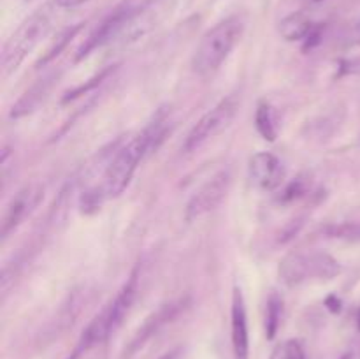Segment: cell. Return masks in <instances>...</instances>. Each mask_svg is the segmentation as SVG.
<instances>
[{
  "mask_svg": "<svg viewBox=\"0 0 360 359\" xmlns=\"http://www.w3.org/2000/svg\"><path fill=\"white\" fill-rule=\"evenodd\" d=\"M255 127H257V132H259L264 139L269 141V143L276 141L278 129H276V123H274L273 108H271L267 102H260L259 108H257Z\"/></svg>",
  "mask_w": 360,
  "mask_h": 359,
  "instance_id": "2e32d148",
  "label": "cell"
},
{
  "mask_svg": "<svg viewBox=\"0 0 360 359\" xmlns=\"http://www.w3.org/2000/svg\"><path fill=\"white\" fill-rule=\"evenodd\" d=\"M141 4L136 6L132 2H125L122 6L116 7L86 39L81 44V48L77 49L76 58L74 62H81L83 58H86L90 53H94L95 49L104 48V46L111 44V42L118 41V39L129 37L130 32H132L134 21H136L137 14H139Z\"/></svg>",
  "mask_w": 360,
  "mask_h": 359,
  "instance_id": "8992f818",
  "label": "cell"
},
{
  "mask_svg": "<svg viewBox=\"0 0 360 359\" xmlns=\"http://www.w3.org/2000/svg\"><path fill=\"white\" fill-rule=\"evenodd\" d=\"M139 278L141 271L139 267L132 271V275L129 277V280L123 284V287L120 289L118 294L115 296L111 303L91 320L86 326V329L81 334L79 345H77V351L84 352L88 348H91L94 345L102 344V341L108 340L116 329L123 324V320L129 315L130 308L136 303L137 294H139Z\"/></svg>",
  "mask_w": 360,
  "mask_h": 359,
  "instance_id": "3957f363",
  "label": "cell"
},
{
  "mask_svg": "<svg viewBox=\"0 0 360 359\" xmlns=\"http://www.w3.org/2000/svg\"><path fill=\"white\" fill-rule=\"evenodd\" d=\"M25 2H34V0H25Z\"/></svg>",
  "mask_w": 360,
  "mask_h": 359,
  "instance_id": "484cf974",
  "label": "cell"
},
{
  "mask_svg": "<svg viewBox=\"0 0 360 359\" xmlns=\"http://www.w3.org/2000/svg\"><path fill=\"white\" fill-rule=\"evenodd\" d=\"M42 197H44V189L39 183H30V185H25L23 189L18 190L13 196V199L9 201V204L6 206L4 211L2 224H0V236H2V241H6L32 213L39 208V204L42 203Z\"/></svg>",
  "mask_w": 360,
  "mask_h": 359,
  "instance_id": "ba28073f",
  "label": "cell"
},
{
  "mask_svg": "<svg viewBox=\"0 0 360 359\" xmlns=\"http://www.w3.org/2000/svg\"><path fill=\"white\" fill-rule=\"evenodd\" d=\"M239 106H241V101H239V97L236 94L227 95L218 104H214L192 127V130L186 136L185 143H183V151L185 153H192V151L199 150L202 144H206L207 141H211L213 137L220 136L224 130H227L231 127V123L234 122L236 115H238Z\"/></svg>",
  "mask_w": 360,
  "mask_h": 359,
  "instance_id": "52a82bcc",
  "label": "cell"
},
{
  "mask_svg": "<svg viewBox=\"0 0 360 359\" xmlns=\"http://www.w3.org/2000/svg\"><path fill=\"white\" fill-rule=\"evenodd\" d=\"M355 34H357V37L360 39V23L357 25V28H355Z\"/></svg>",
  "mask_w": 360,
  "mask_h": 359,
  "instance_id": "d4e9b609",
  "label": "cell"
},
{
  "mask_svg": "<svg viewBox=\"0 0 360 359\" xmlns=\"http://www.w3.org/2000/svg\"><path fill=\"white\" fill-rule=\"evenodd\" d=\"M176 358V352H171V354H165L162 359H174Z\"/></svg>",
  "mask_w": 360,
  "mask_h": 359,
  "instance_id": "603a6c76",
  "label": "cell"
},
{
  "mask_svg": "<svg viewBox=\"0 0 360 359\" xmlns=\"http://www.w3.org/2000/svg\"><path fill=\"white\" fill-rule=\"evenodd\" d=\"M271 359H306V352L299 340H287L274 348Z\"/></svg>",
  "mask_w": 360,
  "mask_h": 359,
  "instance_id": "ac0fdd59",
  "label": "cell"
},
{
  "mask_svg": "<svg viewBox=\"0 0 360 359\" xmlns=\"http://www.w3.org/2000/svg\"><path fill=\"white\" fill-rule=\"evenodd\" d=\"M322 27L320 23H316L311 16H309L306 11H297V13H292L288 16H285L280 21V35L285 41H306V39L311 37L319 28Z\"/></svg>",
  "mask_w": 360,
  "mask_h": 359,
  "instance_id": "5bb4252c",
  "label": "cell"
},
{
  "mask_svg": "<svg viewBox=\"0 0 360 359\" xmlns=\"http://www.w3.org/2000/svg\"><path fill=\"white\" fill-rule=\"evenodd\" d=\"M283 164L271 151H259L250 158V178L260 190H274L283 180Z\"/></svg>",
  "mask_w": 360,
  "mask_h": 359,
  "instance_id": "7c38bea8",
  "label": "cell"
},
{
  "mask_svg": "<svg viewBox=\"0 0 360 359\" xmlns=\"http://www.w3.org/2000/svg\"><path fill=\"white\" fill-rule=\"evenodd\" d=\"M281 315H283V299L276 292H271L266 305V336L269 340H273L280 329Z\"/></svg>",
  "mask_w": 360,
  "mask_h": 359,
  "instance_id": "e0dca14e",
  "label": "cell"
},
{
  "mask_svg": "<svg viewBox=\"0 0 360 359\" xmlns=\"http://www.w3.org/2000/svg\"><path fill=\"white\" fill-rule=\"evenodd\" d=\"M306 190H308V183H306L304 178L294 180V182L288 183L287 189L281 192L280 201L281 203H290V201H295V199H299V197L304 196Z\"/></svg>",
  "mask_w": 360,
  "mask_h": 359,
  "instance_id": "ffe728a7",
  "label": "cell"
},
{
  "mask_svg": "<svg viewBox=\"0 0 360 359\" xmlns=\"http://www.w3.org/2000/svg\"><path fill=\"white\" fill-rule=\"evenodd\" d=\"M79 354H81V352H79V351H77V348H76V352H74V354H72V355H70V358H69V359H77V358H79Z\"/></svg>",
  "mask_w": 360,
  "mask_h": 359,
  "instance_id": "cb8c5ba5",
  "label": "cell"
},
{
  "mask_svg": "<svg viewBox=\"0 0 360 359\" xmlns=\"http://www.w3.org/2000/svg\"><path fill=\"white\" fill-rule=\"evenodd\" d=\"M81 28H83V23L72 25V27L63 28V30L60 32L58 35H56L55 42H53V44L48 48V51H46L44 55H42V58L37 62V69H41V67L48 65L49 62H53V60H55L56 56H58L60 53H62L63 49H65L67 46H69V42L72 41L74 37H76L77 32H79Z\"/></svg>",
  "mask_w": 360,
  "mask_h": 359,
  "instance_id": "9a60e30c",
  "label": "cell"
},
{
  "mask_svg": "<svg viewBox=\"0 0 360 359\" xmlns=\"http://www.w3.org/2000/svg\"><path fill=\"white\" fill-rule=\"evenodd\" d=\"M53 7L44 6L32 13L16 30L13 32L7 42L4 44L2 58H0V69L2 76L7 77L23 63V60L35 49V46L46 37L51 28Z\"/></svg>",
  "mask_w": 360,
  "mask_h": 359,
  "instance_id": "277c9868",
  "label": "cell"
},
{
  "mask_svg": "<svg viewBox=\"0 0 360 359\" xmlns=\"http://www.w3.org/2000/svg\"><path fill=\"white\" fill-rule=\"evenodd\" d=\"M297 2L304 4V6H316V4H322L323 0H297Z\"/></svg>",
  "mask_w": 360,
  "mask_h": 359,
  "instance_id": "7402d4cb",
  "label": "cell"
},
{
  "mask_svg": "<svg viewBox=\"0 0 360 359\" xmlns=\"http://www.w3.org/2000/svg\"><path fill=\"white\" fill-rule=\"evenodd\" d=\"M359 320H360V315H359Z\"/></svg>",
  "mask_w": 360,
  "mask_h": 359,
  "instance_id": "4316f807",
  "label": "cell"
},
{
  "mask_svg": "<svg viewBox=\"0 0 360 359\" xmlns=\"http://www.w3.org/2000/svg\"><path fill=\"white\" fill-rule=\"evenodd\" d=\"M232 175L229 169L217 172L211 180H207L192 197H190L188 204H186L185 210V218L188 222L195 220V218L204 217L210 211L217 210L221 204V201L225 199L229 192V187H231Z\"/></svg>",
  "mask_w": 360,
  "mask_h": 359,
  "instance_id": "9c48e42d",
  "label": "cell"
},
{
  "mask_svg": "<svg viewBox=\"0 0 360 359\" xmlns=\"http://www.w3.org/2000/svg\"><path fill=\"white\" fill-rule=\"evenodd\" d=\"M58 77L60 74L56 73V70H53L48 76L41 77L37 83L32 84V87L18 99L16 104L13 106V109H11V118H23V116L34 113L35 109L46 101V97H48V94L51 92V88L55 87L56 81H58Z\"/></svg>",
  "mask_w": 360,
  "mask_h": 359,
  "instance_id": "4fadbf2b",
  "label": "cell"
},
{
  "mask_svg": "<svg viewBox=\"0 0 360 359\" xmlns=\"http://www.w3.org/2000/svg\"><path fill=\"white\" fill-rule=\"evenodd\" d=\"M86 2L90 0H55V6L62 7V9H72V7H79Z\"/></svg>",
  "mask_w": 360,
  "mask_h": 359,
  "instance_id": "44dd1931",
  "label": "cell"
},
{
  "mask_svg": "<svg viewBox=\"0 0 360 359\" xmlns=\"http://www.w3.org/2000/svg\"><path fill=\"white\" fill-rule=\"evenodd\" d=\"M112 70H115V69H112V67H108V69H104V70H102V73H98L95 77H91V80L88 81L86 84H79V87H77V88L70 90L69 94H67L65 97H63V102H69V101H72V99L79 97V95H84V94H88V92H90V90H94V88L97 87V84H101L102 81H104L105 77H108L109 74L112 73Z\"/></svg>",
  "mask_w": 360,
  "mask_h": 359,
  "instance_id": "d6986e66",
  "label": "cell"
},
{
  "mask_svg": "<svg viewBox=\"0 0 360 359\" xmlns=\"http://www.w3.org/2000/svg\"><path fill=\"white\" fill-rule=\"evenodd\" d=\"M169 125H171V122H169L167 111H160L155 116L153 122L148 123L139 134H136L132 139L120 146L111 157V160L105 164L101 182L81 194V211L83 213H95V211L101 210L105 201L122 196L132 182L143 158L164 143L169 132Z\"/></svg>",
  "mask_w": 360,
  "mask_h": 359,
  "instance_id": "6da1fadb",
  "label": "cell"
},
{
  "mask_svg": "<svg viewBox=\"0 0 360 359\" xmlns=\"http://www.w3.org/2000/svg\"><path fill=\"white\" fill-rule=\"evenodd\" d=\"M245 27V18L238 16V14L225 18V20L218 21L214 27H211L200 37L199 46L193 53V70L202 77L213 76L224 65L232 49L241 41Z\"/></svg>",
  "mask_w": 360,
  "mask_h": 359,
  "instance_id": "7a4b0ae2",
  "label": "cell"
},
{
  "mask_svg": "<svg viewBox=\"0 0 360 359\" xmlns=\"http://www.w3.org/2000/svg\"><path fill=\"white\" fill-rule=\"evenodd\" d=\"M231 338H232V351H234V358L250 359L248 315H246L245 298H243V292L239 287H236L234 292H232Z\"/></svg>",
  "mask_w": 360,
  "mask_h": 359,
  "instance_id": "8fae6325",
  "label": "cell"
},
{
  "mask_svg": "<svg viewBox=\"0 0 360 359\" xmlns=\"http://www.w3.org/2000/svg\"><path fill=\"white\" fill-rule=\"evenodd\" d=\"M186 305H188V299L179 298L174 299L171 303H165L162 305L157 312L151 313L146 320L143 322V326L137 329L136 336L132 338V341L129 344V347L125 348V354H123V359H130L134 354H136L139 348H143L162 327H165L167 324H171L172 320L178 319L181 315V312H185Z\"/></svg>",
  "mask_w": 360,
  "mask_h": 359,
  "instance_id": "30bf717a",
  "label": "cell"
},
{
  "mask_svg": "<svg viewBox=\"0 0 360 359\" xmlns=\"http://www.w3.org/2000/svg\"><path fill=\"white\" fill-rule=\"evenodd\" d=\"M341 273V264L322 250H295L281 259L278 275L287 287H299L311 280H333Z\"/></svg>",
  "mask_w": 360,
  "mask_h": 359,
  "instance_id": "5b68a950",
  "label": "cell"
}]
</instances>
